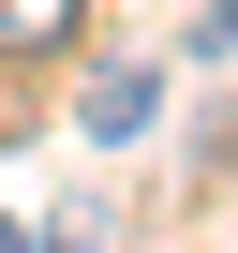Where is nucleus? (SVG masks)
Wrapping results in <instances>:
<instances>
[{
  "instance_id": "nucleus-1",
  "label": "nucleus",
  "mask_w": 238,
  "mask_h": 253,
  "mask_svg": "<svg viewBox=\"0 0 238 253\" xmlns=\"http://www.w3.org/2000/svg\"><path fill=\"white\" fill-rule=\"evenodd\" d=\"M149 119H164V60H104V75L75 89V134H89V149H134Z\"/></svg>"
},
{
  "instance_id": "nucleus-2",
  "label": "nucleus",
  "mask_w": 238,
  "mask_h": 253,
  "mask_svg": "<svg viewBox=\"0 0 238 253\" xmlns=\"http://www.w3.org/2000/svg\"><path fill=\"white\" fill-rule=\"evenodd\" d=\"M60 30H75V0H0V60H45Z\"/></svg>"
},
{
  "instance_id": "nucleus-3",
  "label": "nucleus",
  "mask_w": 238,
  "mask_h": 253,
  "mask_svg": "<svg viewBox=\"0 0 238 253\" xmlns=\"http://www.w3.org/2000/svg\"><path fill=\"white\" fill-rule=\"evenodd\" d=\"M194 60H238V0H208V15H194Z\"/></svg>"
},
{
  "instance_id": "nucleus-4",
  "label": "nucleus",
  "mask_w": 238,
  "mask_h": 253,
  "mask_svg": "<svg viewBox=\"0 0 238 253\" xmlns=\"http://www.w3.org/2000/svg\"><path fill=\"white\" fill-rule=\"evenodd\" d=\"M45 253H104V209H60V223H45Z\"/></svg>"
},
{
  "instance_id": "nucleus-5",
  "label": "nucleus",
  "mask_w": 238,
  "mask_h": 253,
  "mask_svg": "<svg viewBox=\"0 0 238 253\" xmlns=\"http://www.w3.org/2000/svg\"><path fill=\"white\" fill-rule=\"evenodd\" d=\"M0 253H30V238H15V223H0Z\"/></svg>"
}]
</instances>
